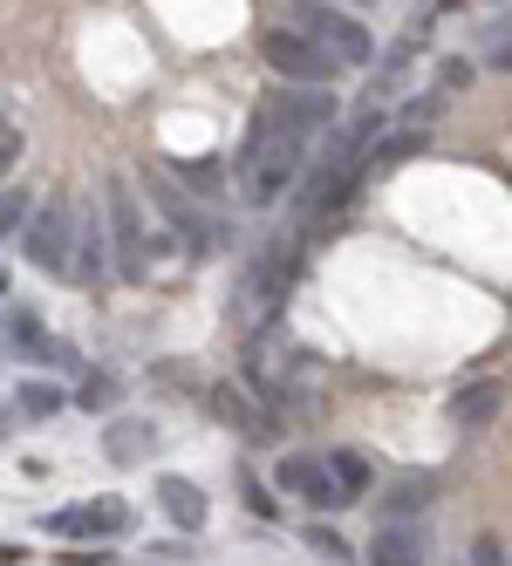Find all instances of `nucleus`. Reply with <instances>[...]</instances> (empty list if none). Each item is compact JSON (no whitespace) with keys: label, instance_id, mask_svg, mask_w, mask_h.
Wrapping results in <instances>:
<instances>
[{"label":"nucleus","instance_id":"1","mask_svg":"<svg viewBox=\"0 0 512 566\" xmlns=\"http://www.w3.org/2000/svg\"><path fill=\"white\" fill-rule=\"evenodd\" d=\"M301 178H307V144L247 124V144L232 157V191H240V206L267 212V206H281L288 185H301Z\"/></svg>","mask_w":512,"mask_h":566},{"label":"nucleus","instance_id":"2","mask_svg":"<svg viewBox=\"0 0 512 566\" xmlns=\"http://www.w3.org/2000/svg\"><path fill=\"white\" fill-rule=\"evenodd\" d=\"M103 219H109V253H116V280H144L150 260H157V239L144 232V198L137 185L116 171L103 185Z\"/></svg>","mask_w":512,"mask_h":566},{"label":"nucleus","instance_id":"3","mask_svg":"<svg viewBox=\"0 0 512 566\" xmlns=\"http://www.w3.org/2000/svg\"><path fill=\"white\" fill-rule=\"evenodd\" d=\"M335 116H342V103H335V90H267L260 103H253V130H281V137H301V144H322L328 130H335Z\"/></svg>","mask_w":512,"mask_h":566},{"label":"nucleus","instance_id":"4","mask_svg":"<svg viewBox=\"0 0 512 566\" xmlns=\"http://www.w3.org/2000/svg\"><path fill=\"white\" fill-rule=\"evenodd\" d=\"M294 273H301V232L267 239L260 260H253L247 280H240V314L260 321V328H273V314H281V301H288V287H294Z\"/></svg>","mask_w":512,"mask_h":566},{"label":"nucleus","instance_id":"5","mask_svg":"<svg viewBox=\"0 0 512 566\" xmlns=\"http://www.w3.org/2000/svg\"><path fill=\"white\" fill-rule=\"evenodd\" d=\"M294 34H307L314 49H328L342 69H376V34L348 14V8H314V0H294V14H288Z\"/></svg>","mask_w":512,"mask_h":566},{"label":"nucleus","instance_id":"6","mask_svg":"<svg viewBox=\"0 0 512 566\" xmlns=\"http://www.w3.org/2000/svg\"><path fill=\"white\" fill-rule=\"evenodd\" d=\"M21 253H28L34 273L69 280V266H75V206H69V198H42V206L28 212V226H21Z\"/></svg>","mask_w":512,"mask_h":566},{"label":"nucleus","instance_id":"7","mask_svg":"<svg viewBox=\"0 0 512 566\" xmlns=\"http://www.w3.org/2000/svg\"><path fill=\"white\" fill-rule=\"evenodd\" d=\"M260 62L281 75V83H294V90H328L342 75V62L328 49H314L307 34H294V28H260Z\"/></svg>","mask_w":512,"mask_h":566},{"label":"nucleus","instance_id":"8","mask_svg":"<svg viewBox=\"0 0 512 566\" xmlns=\"http://www.w3.org/2000/svg\"><path fill=\"white\" fill-rule=\"evenodd\" d=\"M130 499H116V492H103V499H75V505H62V512H49L42 518V533H55V539H124L130 533Z\"/></svg>","mask_w":512,"mask_h":566},{"label":"nucleus","instance_id":"9","mask_svg":"<svg viewBox=\"0 0 512 566\" xmlns=\"http://www.w3.org/2000/svg\"><path fill=\"white\" fill-rule=\"evenodd\" d=\"M150 206H157V219H165L171 232H178V247L191 253V260H206L212 247H219V226L206 219V206L191 198L185 185H171V178H150Z\"/></svg>","mask_w":512,"mask_h":566},{"label":"nucleus","instance_id":"10","mask_svg":"<svg viewBox=\"0 0 512 566\" xmlns=\"http://www.w3.org/2000/svg\"><path fill=\"white\" fill-rule=\"evenodd\" d=\"M273 484H281L288 499L314 505V512H335V505H342V492H335V471H328V458H314V451H288V458H281V471H273Z\"/></svg>","mask_w":512,"mask_h":566},{"label":"nucleus","instance_id":"11","mask_svg":"<svg viewBox=\"0 0 512 566\" xmlns=\"http://www.w3.org/2000/svg\"><path fill=\"white\" fill-rule=\"evenodd\" d=\"M369 566H430V533L417 518H383L369 533Z\"/></svg>","mask_w":512,"mask_h":566},{"label":"nucleus","instance_id":"12","mask_svg":"<svg viewBox=\"0 0 512 566\" xmlns=\"http://www.w3.org/2000/svg\"><path fill=\"white\" fill-rule=\"evenodd\" d=\"M103 273H116V253H109V219L103 212H75V266H69V280H103Z\"/></svg>","mask_w":512,"mask_h":566},{"label":"nucleus","instance_id":"13","mask_svg":"<svg viewBox=\"0 0 512 566\" xmlns=\"http://www.w3.org/2000/svg\"><path fill=\"white\" fill-rule=\"evenodd\" d=\"M206 402H212V417H219L226 430H240V437H273V410H260L240 382H212Z\"/></svg>","mask_w":512,"mask_h":566},{"label":"nucleus","instance_id":"14","mask_svg":"<svg viewBox=\"0 0 512 566\" xmlns=\"http://www.w3.org/2000/svg\"><path fill=\"white\" fill-rule=\"evenodd\" d=\"M157 512H165L178 533H199L206 512H212V505H206V484H191V478L165 471V478H157Z\"/></svg>","mask_w":512,"mask_h":566},{"label":"nucleus","instance_id":"15","mask_svg":"<svg viewBox=\"0 0 512 566\" xmlns=\"http://www.w3.org/2000/svg\"><path fill=\"white\" fill-rule=\"evenodd\" d=\"M157 451V423L150 417H109L103 423V458L109 464H144Z\"/></svg>","mask_w":512,"mask_h":566},{"label":"nucleus","instance_id":"16","mask_svg":"<svg viewBox=\"0 0 512 566\" xmlns=\"http://www.w3.org/2000/svg\"><path fill=\"white\" fill-rule=\"evenodd\" d=\"M8 342H14V355H21V361H62V369L75 361V355H69V342H55V335H49L28 307H8Z\"/></svg>","mask_w":512,"mask_h":566},{"label":"nucleus","instance_id":"17","mask_svg":"<svg viewBox=\"0 0 512 566\" xmlns=\"http://www.w3.org/2000/svg\"><path fill=\"white\" fill-rule=\"evenodd\" d=\"M505 410V382H464L458 396H451V423L458 430H479V423H492Z\"/></svg>","mask_w":512,"mask_h":566},{"label":"nucleus","instance_id":"18","mask_svg":"<svg viewBox=\"0 0 512 566\" xmlns=\"http://www.w3.org/2000/svg\"><path fill=\"white\" fill-rule=\"evenodd\" d=\"M328 471H335V492H342V505H348V499H363L369 484H376V464H369L363 451H328Z\"/></svg>","mask_w":512,"mask_h":566},{"label":"nucleus","instance_id":"19","mask_svg":"<svg viewBox=\"0 0 512 566\" xmlns=\"http://www.w3.org/2000/svg\"><path fill=\"white\" fill-rule=\"evenodd\" d=\"M14 410H21V417H34V423H49V417H62V410H69V389H55V382L34 376V382H21V389H14Z\"/></svg>","mask_w":512,"mask_h":566},{"label":"nucleus","instance_id":"20","mask_svg":"<svg viewBox=\"0 0 512 566\" xmlns=\"http://www.w3.org/2000/svg\"><path fill=\"white\" fill-rule=\"evenodd\" d=\"M479 62L499 69V75H512V14L492 21V28H479Z\"/></svg>","mask_w":512,"mask_h":566},{"label":"nucleus","instance_id":"21","mask_svg":"<svg viewBox=\"0 0 512 566\" xmlns=\"http://www.w3.org/2000/svg\"><path fill=\"white\" fill-rule=\"evenodd\" d=\"M424 144H430L424 130H397V137H383V150H369V178H376V171H389V165H404V157H410V150H424Z\"/></svg>","mask_w":512,"mask_h":566},{"label":"nucleus","instance_id":"22","mask_svg":"<svg viewBox=\"0 0 512 566\" xmlns=\"http://www.w3.org/2000/svg\"><path fill=\"white\" fill-rule=\"evenodd\" d=\"M301 539L314 546V553H322V559H335V566H348V546L328 533V525H301Z\"/></svg>","mask_w":512,"mask_h":566},{"label":"nucleus","instance_id":"23","mask_svg":"<svg viewBox=\"0 0 512 566\" xmlns=\"http://www.w3.org/2000/svg\"><path fill=\"white\" fill-rule=\"evenodd\" d=\"M464 566H512V553H505L499 539H471V546H464Z\"/></svg>","mask_w":512,"mask_h":566},{"label":"nucleus","instance_id":"24","mask_svg":"<svg viewBox=\"0 0 512 566\" xmlns=\"http://www.w3.org/2000/svg\"><path fill=\"white\" fill-rule=\"evenodd\" d=\"M116 402V376H90L83 382V410H109Z\"/></svg>","mask_w":512,"mask_h":566},{"label":"nucleus","instance_id":"25","mask_svg":"<svg viewBox=\"0 0 512 566\" xmlns=\"http://www.w3.org/2000/svg\"><path fill=\"white\" fill-rule=\"evenodd\" d=\"M8 226H28V191H0V232Z\"/></svg>","mask_w":512,"mask_h":566},{"label":"nucleus","instance_id":"26","mask_svg":"<svg viewBox=\"0 0 512 566\" xmlns=\"http://www.w3.org/2000/svg\"><path fill=\"white\" fill-rule=\"evenodd\" d=\"M240 499H247V512H260V518H273V492L260 478H240Z\"/></svg>","mask_w":512,"mask_h":566},{"label":"nucleus","instance_id":"27","mask_svg":"<svg viewBox=\"0 0 512 566\" xmlns=\"http://www.w3.org/2000/svg\"><path fill=\"white\" fill-rule=\"evenodd\" d=\"M430 492H438V484H430V478H410V484H397V492H389V499H397V505H424Z\"/></svg>","mask_w":512,"mask_h":566},{"label":"nucleus","instance_id":"28","mask_svg":"<svg viewBox=\"0 0 512 566\" xmlns=\"http://www.w3.org/2000/svg\"><path fill=\"white\" fill-rule=\"evenodd\" d=\"M438 83H445V90H464V83H471V62H445Z\"/></svg>","mask_w":512,"mask_h":566},{"label":"nucleus","instance_id":"29","mask_svg":"<svg viewBox=\"0 0 512 566\" xmlns=\"http://www.w3.org/2000/svg\"><path fill=\"white\" fill-rule=\"evenodd\" d=\"M314 8H348L356 14V8H376V0H314Z\"/></svg>","mask_w":512,"mask_h":566},{"label":"nucleus","instance_id":"30","mask_svg":"<svg viewBox=\"0 0 512 566\" xmlns=\"http://www.w3.org/2000/svg\"><path fill=\"white\" fill-rule=\"evenodd\" d=\"M21 559H28L21 546H0V566H21Z\"/></svg>","mask_w":512,"mask_h":566},{"label":"nucleus","instance_id":"31","mask_svg":"<svg viewBox=\"0 0 512 566\" xmlns=\"http://www.w3.org/2000/svg\"><path fill=\"white\" fill-rule=\"evenodd\" d=\"M8 165H14V137H8V144H0V171H8Z\"/></svg>","mask_w":512,"mask_h":566},{"label":"nucleus","instance_id":"32","mask_svg":"<svg viewBox=\"0 0 512 566\" xmlns=\"http://www.w3.org/2000/svg\"><path fill=\"white\" fill-rule=\"evenodd\" d=\"M8 437H14V417H8V410H0V443H8Z\"/></svg>","mask_w":512,"mask_h":566},{"label":"nucleus","instance_id":"33","mask_svg":"<svg viewBox=\"0 0 512 566\" xmlns=\"http://www.w3.org/2000/svg\"><path fill=\"white\" fill-rule=\"evenodd\" d=\"M0 287H8V273H0Z\"/></svg>","mask_w":512,"mask_h":566}]
</instances>
